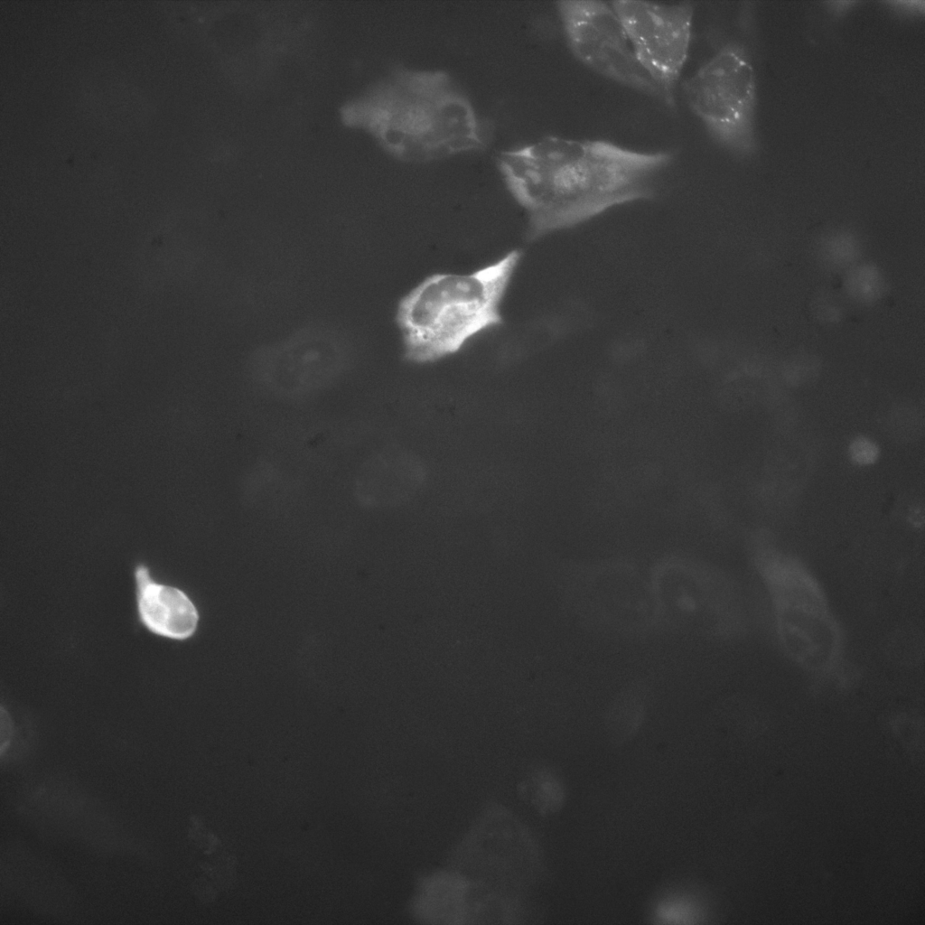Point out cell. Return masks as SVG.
Returning a JSON list of instances; mask_svg holds the SVG:
<instances>
[{
  "instance_id": "6da1fadb",
  "label": "cell",
  "mask_w": 925,
  "mask_h": 925,
  "mask_svg": "<svg viewBox=\"0 0 925 925\" xmlns=\"http://www.w3.org/2000/svg\"><path fill=\"white\" fill-rule=\"evenodd\" d=\"M671 151L643 152L595 139L545 136L501 152L498 168L528 215L532 238L606 210L655 196Z\"/></svg>"
},
{
  "instance_id": "7a4b0ae2",
  "label": "cell",
  "mask_w": 925,
  "mask_h": 925,
  "mask_svg": "<svg viewBox=\"0 0 925 925\" xmlns=\"http://www.w3.org/2000/svg\"><path fill=\"white\" fill-rule=\"evenodd\" d=\"M351 117L406 163L481 150L489 139L468 97L442 70H395L355 104Z\"/></svg>"
},
{
  "instance_id": "3957f363",
  "label": "cell",
  "mask_w": 925,
  "mask_h": 925,
  "mask_svg": "<svg viewBox=\"0 0 925 925\" xmlns=\"http://www.w3.org/2000/svg\"><path fill=\"white\" fill-rule=\"evenodd\" d=\"M519 258V251L512 250L470 274H434L408 292L396 314L405 358L435 361L501 323L500 305Z\"/></svg>"
},
{
  "instance_id": "277c9868",
  "label": "cell",
  "mask_w": 925,
  "mask_h": 925,
  "mask_svg": "<svg viewBox=\"0 0 925 925\" xmlns=\"http://www.w3.org/2000/svg\"><path fill=\"white\" fill-rule=\"evenodd\" d=\"M682 90L690 110L717 144L738 155L752 150L756 73L743 45H723L682 82Z\"/></svg>"
},
{
  "instance_id": "5b68a950",
  "label": "cell",
  "mask_w": 925,
  "mask_h": 925,
  "mask_svg": "<svg viewBox=\"0 0 925 925\" xmlns=\"http://www.w3.org/2000/svg\"><path fill=\"white\" fill-rule=\"evenodd\" d=\"M556 5L566 44L580 63L669 107L664 92L639 63L610 3L565 0Z\"/></svg>"
},
{
  "instance_id": "8992f818",
  "label": "cell",
  "mask_w": 925,
  "mask_h": 925,
  "mask_svg": "<svg viewBox=\"0 0 925 925\" xmlns=\"http://www.w3.org/2000/svg\"><path fill=\"white\" fill-rule=\"evenodd\" d=\"M610 5L624 27L639 63L664 92L669 107H674V90L690 48L692 4L618 0Z\"/></svg>"
},
{
  "instance_id": "52a82bcc",
  "label": "cell",
  "mask_w": 925,
  "mask_h": 925,
  "mask_svg": "<svg viewBox=\"0 0 925 925\" xmlns=\"http://www.w3.org/2000/svg\"><path fill=\"white\" fill-rule=\"evenodd\" d=\"M477 826L463 846L468 879L509 901V891L523 885L529 863L528 837L511 818L494 816ZM462 874V873H461Z\"/></svg>"
},
{
  "instance_id": "ba28073f",
  "label": "cell",
  "mask_w": 925,
  "mask_h": 925,
  "mask_svg": "<svg viewBox=\"0 0 925 925\" xmlns=\"http://www.w3.org/2000/svg\"><path fill=\"white\" fill-rule=\"evenodd\" d=\"M135 578L139 619L151 632L178 640L195 632L198 611L184 592L154 582L145 565L136 567Z\"/></svg>"
},
{
  "instance_id": "9c48e42d",
  "label": "cell",
  "mask_w": 925,
  "mask_h": 925,
  "mask_svg": "<svg viewBox=\"0 0 925 925\" xmlns=\"http://www.w3.org/2000/svg\"><path fill=\"white\" fill-rule=\"evenodd\" d=\"M280 349L266 351L264 378L286 391L306 390L326 381L339 368L333 350L318 337H301Z\"/></svg>"
},
{
  "instance_id": "30bf717a",
  "label": "cell",
  "mask_w": 925,
  "mask_h": 925,
  "mask_svg": "<svg viewBox=\"0 0 925 925\" xmlns=\"http://www.w3.org/2000/svg\"><path fill=\"white\" fill-rule=\"evenodd\" d=\"M850 453L855 462L861 464H868L874 462L878 450L871 441L858 438L852 443Z\"/></svg>"
}]
</instances>
